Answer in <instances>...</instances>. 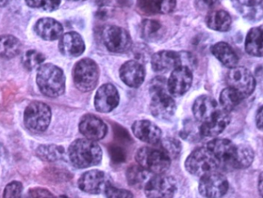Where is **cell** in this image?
<instances>
[{"instance_id": "6da1fadb", "label": "cell", "mask_w": 263, "mask_h": 198, "mask_svg": "<svg viewBox=\"0 0 263 198\" xmlns=\"http://www.w3.org/2000/svg\"><path fill=\"white\" fill-rule=\"evenodd\" d=\"M68 155L76 168H87L100 163L103 152L96 141L86 138L79 139L69 147Z\"/></svg>"}, {"instance_id": "7a4b0ae2", "label": "cell", "mask_w": 263, "mask_h": 198, "mask_svg": "<svg viewBox=\"0 0 263 198\" xmlns=\"http://www.w3.org/2000/svg\"><path fill=\"white\" fill-rule=\"evenodd\" d=\"M36 83L42 94L51 98L63 95L66 89L64 73L52 63L42 65L39 68Z\"/></svg>"}, {"instance_id": "3957f363", "label": "cell", "mask_w": 263, "mask_h": 198, "mask_svg": "<svg viewBox=\"0 0 263 198\" xmlns=\"http://www.w3.org/2000/svg\"><path fill=\"white\" fill-rule=\"evenodd\" d=\"M150 111L153 117L159 120H168L176 112V103L165 89L164 78H156L152 84Z\"/></svg>"}, {"instance_id": "277c9868", "label": "cell", "mask_w": 263, "mask_h": 198, "mask_svg": "<svg viewBox=\"0 0 263 198\" xmlns=\"http://www.w3.org/2000/svg\"><path fill=\"white\" fill-rule=\"evenodd\" d=\"M136 162L152 174H163L170 169L171 159L162 150L143 147L136 154Z\"/></svg>"}, {"instance_id": "5b68a950", "label": "cell", "mask_w": 263, "mask_h": 198, "mask_svg": "<svg viewBox=\"0 0 263 198\" xmlns=\"http://www.w3.org/2000/svg\"><path fill=\"white\" fill-rule=\"evenodd\" d=\"M185 166L190 174L202 177L210 173L216 172L220 165L208 148H200L189 156Z\"/></svg>"}, {"instance_id": "8992f818", "label": "cell", "mask_w": 263, "mask_h": 198, "mask_svg": "<svg viewBox=\"0 0 263 198\" xmlns=\"http://www.w3.org/2000/svg\"><path fill=\"white\" fill-rule=\"evenodd\" d=\"M74 83L82 92H89L95 89L100 77V69L91 59L80 60L72 71Z\"/></svg>"}, {"instance_id": "52a82bcc", "label": "cell", "mask_w": 263, "mask_h": 198, "mask_svg": "<svg viewBox=\"0 0 263 198\" xmlns=\"http://www.w3.org/2000/svg\"><path fill=\"white\" fill-rule=\"evenodd\" d=\"M52 117L50 107L42 102H32L24 112L26 128L32 133H41L49 127Z\"/></svg>"}, {"instance_id": "ba28073f", "label": "cell", "mask_w": 263, "mask_h": 198, "mask_svg": "<svg viewBox=\"0 0 263 198\" xmlns=\"http://www.w3.org/2000/svg\"><path fill=\"white\" fill-rule=\"evenodd\" d=\"M229 86L242 95L244 99L252 95L256 89V79L251 71L243 66L232 68L227 75Z\"/></svg>"}, {"instance_id": "9c48e42d", "label": "cell", "mask_w": 263, "mask_h": 198, "mask_svg": "<svg viewBox=\"0 0 263 198\" xmlns=\"http://www.w3.org/2000/svg\"><path fill=\"white\" fill-rule=\"evenodd\" d=\"M103 40L106 47L110 52L123 53L131 49L133 41L129 32L116 26L105 28L103 32Z\"/></svg>"}, {"instance_id": "30bf717a", "label": "cell", "mask_w": 263, "mask_h": 198, "mask_svg": "<svg viewBox=\"0 0 263 198\" xmlns=\"http://www.w3.org/2000/svg\"><path fill=\"white\" fill-rule=\"evenodd\" d=\"M144 188L147 198H173L177 186L173 177L156 174L147 182Z\"/></svg>"}, {"instance_id": "8fae6325", "label": "cell", "mask_w": 263, "mask_h": 198, "mask_svg": "<svg viewBox=\"0 0 263 198\" xmlns=\"http://www.w3.org/2000/svg\"><path fill=\"white\" fill-rule=\"evenodd\" d=\"M228 190V180L222 174L213 172L201 177L199 191L204 197L221 198Z\"/></svg>"}, {"instance_id": "7c38bea8", "label": "cell", "mask_w": 263, "mask_h": 198, "mask_svg": "<svg viewBox=\"0 0 263 198\" xmlns=\"http://www.w3.org/2000/svg\"><path fill=\"white\" fill-rule=\"evenodd\" d=\"M187 54L183 57L180 52L174 51H159L152 57V68L155 72L157 73L173 71L179 66H185Z\"/></svg>"}, {"instance_id": "4fadbf2b", "label": "cell", "mask_w": 263, "mask_h": 198, "mask_svg": "<svg viewBox=\"0 0 263 198\" xmlns=\"http://www.w3.org/2000/svg\"><path fill=\"white\" fill-rule=\"evenodd\" d=\"M193 79V72L188 66L176 68L172 72L167 83L168 92L173 97L184 95L191 87Z\"/></svg>"}, {"instance_id": "5bb4252c", "label": "cell", "mask_w": 263, "mask_h": 198, "mask_svg": "<svg viewBox=\"0 0 263 198\" xmlns=\"http://www.w3.org/2000/svg\"><path fill=\"white\" fill-rule=\"evenodd\" d=\"M236 147L237 145H234L231 140L216 138L209 142L206 148L217 159L220 166L225 165L232 168L236 155Z\"/></svg>"}, {"instance_id": "9a60e30c", "label": "cell", "mask_w": 263, "mask_h": 198, "mask_svg": "<svg viewBox=\"0 0 263 198\" xmlns=\"http://www.w3.org/2000/svg\"><path fill=\"white\" fill-rule=\"evenodd\" d=\"M120 103L118 91L114 85L104 84L97 91L94 100L96 109L100 113L114 111Z\"/></svg>"}, {"instance_id": "2e32d148", "label": "cell", "mask_w": 263, "mask_h": 198, "mask_svg": "<svg viewBox=\"0 0 263 198\" xmlns=\"http://www.w3.org/2000/svg\"><path fill=\"white\" fill-rule=\"evenodd\" d=\"M222 109L216 100L209 96L198 97L193 106V112L197 121L203 123L214 118Z\"/></svg>"}, {"instance_id": "e0dca14e", "label": "cell", "mask_w": 263, "mask_h": 198, "mask_svg": "<svg viewBox=\"0 0 263 198\" xmlns=\"http://www.w3.org/2000/svg\"><path fill=\"white\" fill-rule=\"evenodd\" d=\"M80 131L81 134L88 140H102L107 133V127L106 123L92 114L85 115L80 123Z\"/></svg>"}, {"instance_id": "ac0fdd59", "label": "cell", "mask_w": 263, "mask_h": 198, "mask_svg": "<svg viewBox=\"0 0 263 198\" xmlns=\"http://www.w3.org/2000/svg\"><path fill=\"white\" fill-rule=\"evenodd\" d=\"M107 184L106 174L103 171L92 170L84 173L80 177L78 186L83 192L98 194L104 191Z\"/></svg>"}, {"instance_id": "d6986e66", "label": "cell", "mask_w": 263, "mask_h": 198, "mask_svg": "<svg viewBox=\"0 0 263 198\" xmlns=\"http://www.w3.org/2000/svg\"><path fill=\"white\" fill-rule=\"evenodd\" d=\"M120 76L125 84L129 87L137 88L145 80V69L139 61L129 60L120 68Z\"/></svg>"}, {"instance_id": "ffe728a7", "label": "cell", "mask_w": 263, "mask_h": 198, "mask_svg": "<svg viewBox=\"0 0 263 198\" xmlns=\"http://www.w3.org/2000/svg\"><path fill=\"white\" fill-rule=\"evenodd\" d=\"M133 134L141 141L149 145H156L161 140L162 131L153 122L138 120L133 123Z\"/></svg>"}, {"instance_id": "44dd1931", "label": "cell", "mask_w": 263, "mask_h": 198, "mask_svg": "<svg viewBox=\"0 0 263 198\" xmlns=\"http://www.w3.org/2000/svg\"><path fill=\"white\" fill-rule=\"evenodd\" d=\"M59 49L63 55L68 57H77L84 52L86 46L80 34L69 32L62 35L59 43Z\"/></svg>"}, {"instance_id": "7402d4cb", "label": "cell", "mask_w": 263, "mask_h": 198, "mask_svg": "<svg viewBox=\"0 0 263 198\" xmlns=\"http://www.w3.org/2000/svg\"><path fill=\"white\" fill-rule=\"evenodd\" d=\"M230 113L222 108L214 118L201 124L199 128L201 137H215L219 135L230 124Z\"/></svg>"}, {"instance_id": "603a6c76", "label": "cell", "mask_w": 263, "mask_h": 198, "mask_svg": "<svg viewBox=\"0 0 263 198\" xmlns=\"http://www.w3.org/2000/svg\"><path fill=\"white\" fill-rule=\"evenodd\" d=\"M263 0H232L233 7L246 20L259 22L263 17Z\"/></svg>"}, {"instance_id": "cb8c5ba5", "label": "cell", "mask_w": 263, "mask_h": 198, "mask_svg": "<svg viewBox=\"0 0 263 198\" xmlns=\"http://www.w3.org/2000/svg\"><path fill=\"white\" fill-rule=\"evenodd\" d=\"M35 31L39 37L48 41L60 39L63 35L61 23L52 18L40 19L35 25Z\"/></svg>"}, {"instance_id": "d4e9b609", "label": "cell", "mask_w": 263, "mask_h": 198, "mask_svg": "<svg viewBox=\"0 0 263 198\" xmlns=\"http://www.w3.org/2000/svg\"><path fill=\"white\" fill-rule=\"evenodd\" d=\"M211 52L213 56L227 67L232 69L237 66L239 57L228 43L225 42L216 43L212 46Z\"/></svg>"}, {"instance_id": "484cf974", "label": "cell", "mask_w": 263, "mask_h": 198, "mask_svg": "<svg viewBox=\"0 0 263 198\" xmlns=\"http://www.w3.org/2000/svg\"><path fill=\"white\" fill-rule=\"evenodd\" d=\"M245 49L250 56L263 57V25L249 31L246 38Z\"/></svg>"}, {"instance_id": "4316f807", "label": "cell", "mask_w": 263, "mask_h": 198, "mask_svg": "<svg viewBox=\"0 0 263 198\" xmlns=\"http://www.w3.org/2000/svg\"><path fill=\"white\" fill-rule=\"evenodd\" d=\"M205 23L213 30L227 32L231 27L232 18L227 11L212 10L206 15Z\"/></svg>"}, {"instance_id": "83f0119b", "label": "cell", "mask_w": 263, "mask_h": 198, "mask_svg": "<svg viewBox=\"0 0 263 198\" xmlns=\"http://www.w3.org/2000/svg\"><path fill=\"white\" fill-rule=\"evenodd\" d=\"M139 6L148 14H167L173 12L176 0H139Z\"/></svg>"}, {"instance_id": "f1b7e54d", "label": "cell", "mask_w": 263, "mask_h": 198, "mask_svg": "<svg viewBox=\"0 0 263 198\" xmlns=\"http://www.w3.org/2000/svg\"><path fill=\"white\" fill-rule=\"evenodd\" d=\"M22 45L20 40L12 35H0V57L12 59L20 53Z\"/></svg>"}, {"instance_id": "f546056e", "label": "cell", "mask_w": 263, "mask_h": 198, "mask_svg": "<svg viewBox=\"0 0 263 198\" xmlns=\"http://www.w3.org/2000/svg\"><path fill=\"white\" fill-rule=\"evenodd\" d=\"M254 157V151L250 146L245 145H237L232 168L237 170L248 168L253 164Z\"/></svg>"}, {"instance_id": "4dcf8cb0", "label": "cell", "mask_w": 263, "mask_h": 198, "mask_svg": "<svg viewBox=\"0 0 263 198\" xmlns=\"http://www.w3.org/2000/svg\"><path fill=\"white\" fill-rule=\"evenodd\" d=\"M164 34L163 26L157 20H145L142 24V35L144 40L156 42L162 38Z\"/></svg>"}, {"instance_id": "1f68e13d", "label": "cell", "mask_w": 263, "mask_h": 198, "mask_svg": "<svg viewBox=\"0 0 263 198\" xmlns=\"http://www.w3.org/2000/svg\"><path fill=\"white\" fill-rule=\"evenodd\" d=\"M243 100V97L239 93L230 86L225 88L221 92L220 97H219L221 107L229 113L231 112L236 106H239V103Z\"/></svg>"}, {"instance_id": "d6a6232c", "label": "cell", "mask_w": 263, "mask_h": 198, "mask_svg": "<svg viewBox=\"0 0 263 198\" xmlns=\"http://www.w3.org/2000/svg\"><path fill=\"white\" fill-rule=\"evenodd\" d=\"M149 174H152L149 171L144 169L142 167L132 166L127 170L126 172V178H127L128 183L132 187L136 188H140L144 187L145 188L147 182L150 180L151 177H148Z\"/></svg>"}, {"instance_id": "836d02e7", "label": "cell", "mask_w": 263, "mask_h": 198, "mask_svg": "<svg viewBox=\"0 0 263 198\" xmlns=\"http://www.w3.org/2000/svg\"><path fill=\"white\" fill-rule=\"evenodd\" d=\"M64 149L57 145H41L36 151L39 158L44 161L53 162L60 160L64 156Z\"/></svg>"}, {"instance_id": "e575fe53", "label": "cell", "mask_w": 263, "mask_h": 198, "mask_svg": "<svg viewBox=\"0 0 263 198\" xmlns=\"http://www.w3.org/2000/svg\"><path fill=\"white\" fill-rule=\"evenodd\" d=\"M45 59L46 58L43 53L35 49H31L25 52L22 58V63L23 66L28 70H33L39 69V68L43 65Z\"/></svg>"}, {"instance_id": "d590c367", "label": "cell", "mask_w": 263, "mask_h": 198, "mask_svg": "<svg viewBox=\"0 0 263 198\" xmlns=\"http://www.w3.org/2000/svg\"><path fill=\"white\" fill-rule=\"evenodd\" d=\"M161 148H162L161 150H162L171 160L178 157L181 152L180 143L176 139H165L162 141Z\"/></svg>"}, {"instance_id": "8d00e7d4", "label": "cell", "mask_w": 263, "mask_h": 198, "mask_svg": "<svg viewBox=\"0 0 263 198\" xmlns=\"http://www.w3.org/2000/svg\"><path fill=\"white\" fill-rule=\"evenodd\" d=\"M104 191L107 198H133V195L130 191L116 188L110 183H108L106 185Z\"/></svg>"}, {"instance_id": "74e56055", "label": "cell", "mask_w": 263, "mask_h": 198, "mask_svg": "<svg viewBox=\"0 0 263 198\" xmlns=\"http://www.w3.org/2000/svg\"><path fill=\"white\" fill-rule=\"evenodd\" d=\"M23 185L18 182L8 184L3 192V198H22Z\"/></svg>"}, {"instance_id": "f35d334b", "label": "cell", "mask_w": 263, "mask_h": 198, "mask_svg": "<svg viewBox=\"0 0 263 198\" xmlns=\"http://www.w3.org/2000/svg\"><path fill=\"white\" fill-rule=\"evenodd\" d=\"M109 154L112 161L116 164L123 163L126 160V154L121 147L112 145L109 148Z\"/></svg>"}, {"instance_id": "ab89813d", "label": "cell", "mask_w": 263, "mask_h": 198, "mask_svg": "<svg viewBox=\"0 0 263 198\" xmlns=\"http://www.w3.org/2000/svg\"><path fill=\"white\" fill-rule=\"evenodd\" d=\"M222 0H196V6L199 10L212 11L220 4Z\"/></svg>"}, {"instance_id": "60d3db41", "label": "cell", "mask_w": 263, "mask_h": 198, "mask_svg": "<svg viewBox=\"0 0 263 198\" xmlns=\"http://www.w3.org/2000/svg\"><path fill=\"white\" fill-rule=\"evenodd\" d=\"M25 198H55L51 192L43 188H32L29 190Z\"/></svg>"}, {"instance_id": "b9f144b4", "label": "cell", "mask_w": 263, "mask_h": 198, "mask_svg": "<svg viewBox=\"0 0 263 198\" xmlns=\"http://www.w3.org/2000/svg\"><path fill=\"white\" fill-rule=\"evenodd\" d=\"M62 0H43L42 7L47 12L57 10L61 4Z\"/></svg>"}, {"instance_id": "7bdbcfd3", "label": "cell", "mask_w": 263, "mask_h": 198, "mask_svg": "<svg viewBox=\"0 0 263 198\" xmlns=\"http://www.w3.org/2000/svg\"><path fill=\"white\" fill-rule=\"evenodd\" d=\"M256 126L261 131H263V105L258 110L256 117Z\"/></svg>"}, {"instance_id": "ee69618b", "label": "cell", "mask_w": 263, "mask_h": 198, "mask_svg": "<svg viewBox=\"0 0 263 198\" xmlns=\"http://www.w3.org/2000/svg\"><path fill=\"white\" fill-rule=\"evenodd\" d=\"M25 2L29 7L37 8L42 6L43 0H25Z\"/></svg>"}, {"instance_id": "f6af8a7d", "label": "cell", "mask_w": 263, "mask_h": 198, "mask_svg": "<svg viewBox=\"0 0 263 198\" xmlns=\"http://www.w3.org/2000/svg\"><path fill=\"white\" fill-rule=\"evenodd\" d=\"M258 189H259V194L263 198V172L261 173L260 175H259Z\"/></svg>"}, {"instance_id": "bcb514c9", "label": "cell", "mask_w": 263, "mask_h": 198, "mask_svg": "<svg viewBox=\"0 0 263 198\" xmlns=\"http://www.w3.org/2000/svg\"><path fill=\"white\" fill-rule=\"evenodd\" d=\"M9 3V0H0V8L4 7Z\"/></svg>"}, {"instance_id": "7dc6e473", "label": "cell", "mask_w": 263, "mask_h": 198, "mask_svg": "<svg viewBox=\"0 0 263 198\" xmlns=\"http://www.w3.org/2000/svg\"><path fill=\"white\" fill-rule=\"evenodd\" d=\"M55 198H69V197H66V196H60V197H55Z\"/></svg>"}, {"instance_id": "c3c4849f", "label": "cell", "mask_w": 263, "mask_h": 198, "mask_svg": "<svg viewBox=\"0 0 263 198\" xmlns=\"http://www.w3.org/2000/svg\"><path fill=\"white\" fill-rule=\"evenodd\" d=\"M69 1L77 2V1H85V0H69Z\"/></svg>"}]
</instances>
